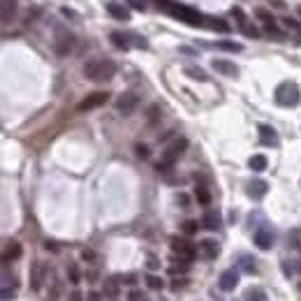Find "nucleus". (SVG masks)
<instances>
[{
	"mask_svg": "<svg viewBox=\"0 0 301 301\" xmlns=\"http://www.w3.org/2000/svg\"><path fill=\"white\" fill-rule=\"evenodd\" d=\"M113 75H116V63L109 58H93L83 65V76L88 81H109Z\"/></svg>",
	"mask_w": 301,
	"mask_h": 301,
	"instance_id": "obj_1",
	"label": "nucleus"
},
{
	"mask_svg": "<svg viewBox=\"0 0 301 301\" xmlns=\"http://www.w3.org/2000/svg\"><path fill=\"white\" fill-rule=\"evenodd\" d=\"M273 98H276V102L280 107H297L301 100V90L294 81H283V83H278Z\"/></svg>",
	"mask_w": 301,
	"mask_h": 301,
	"instance_id": "obj_2",
	"label": "nucleus"
},
{
	"mask_svg": "<svg viewBox=\"0 0 301 301\" xmlns=\"http://www.w3.org/2000/svg\"><path fill=\"white\" fill-rule=\"evenodd\" d=\"M186 149H188V139H186V137H181V139L169 144L165 149V153H162V160L158 162V172H169L174 167V162H176V158H179Z\"/></svg>",
	"mask_w": 301,
	"mask_h": 301,
	"instance_id": "obj_3",
	"label": "nucleus"
},
{
	"mask_svg": "<svg viewBox=\"0 0 301 301\" xmlns=\"http://www.w3.org/2000/svg\"><path fill=\"white\" fill-rule=\"evenodd\" d=\"M169 246H172V250L179 255V260L192 262V257H195V246H192L188 239H183V236H174Z\"/></svg>",
	"mask_w": 301,
	"mask_h": 301,
	"instance_id": "obj_4",
	"label": "nucleus"
},
{
	"mask_svg": "<svg viewBox=\"0 0 301 301\" xmlns=\"http://www.w3.org/2000/svg\"><path fill=\"white\" fill-rule=\"evenodd\" d=\"M137 107H139V95H137L135 90H125V93L116 100V109H118L123 116H130Z\"/></svg>",
	"mask_w": 301,
	"mask_h": 301,
	"instance_id": "obj_5",
	"label": "nucleus"
},
{
	"mask_svg": "<svg viewBox=\"0 0 301 301\" xmlns=\"http://www.w3.org/2000/svg\"><path fill=\"white\" fill-rule=\"evenodd\" d=\"M109 100V93L107 90H95L79 102V112H90V109H98V107H105V102Z\"/></svg>",
	"mask_w": 301,
	"mask_h": 301,
	"instance_id": "obj_6",
	"label": "nucleus"
},
{
	"mask_svg": "<svg viewBox=\"0 0 301 301\" xmlns=\"http://www.w3.org/2000/svg\"><path fill=\"white\" fill-rule=\"evenodd\" d=\"M169 7H172V14L176 16V19H181V21L195 23V26H199V23H202V14H199V12H195V9L186 7V5H174V2H169Z\"/></svg>",
	"mask_w": 301,
	"mask_h": 301,
	"instance_id": "obj_7",
	"label": "nucleus"
},
{
	"mask_svg": "<svg viewBox=\"0 0 301 301\" xmlns=\"http://www.w3.org/2000/svg\"><path fill=\"white\" fill-rule=\"evenodd\" d=\"M46 276H49L46 264L44 262H35V264H33V269H30V287H33L35 292H39V290H42V285H44Z\"/></svg>",
	"mask_w": 301,
	"mask_h": 301,
	"instance_id": "obj_8",
	"label": "nucleus"
},
{
	"mask_svg": "<svg viewBox=\"0 0 301 301\" xmlns=\"http://www.w3.org/2000/svg\"><path fill=\"white\" fill-rule=\"evenodd\" d=\"M236 285H239V271H236V269H227V271H223V273H220L218 287L223 290V292H232Z\"/></svg>",
	"mask_w": 301,
	"mask_h": 301,
	"instance_id": "obj_9",
	"label": "nucleus"
},
{
	"mask_svg": "<svg viewBox=\"0 0 301 301\" xmlns=\"http://www.w3.org/2000/svg\"><path fill=\"white\" fill-rule=\"evenodd\" d=\"M53 49H56L58 56H68V53H72V49H75V38H72L70 33H58Z\"/></svg>",
	"mask_w": 301,
	"mask_h": 301,
	"instance_id": "obj_10",
	"label": "nucleus"
},
{
	"mask_svg": "<svg viewBox=\"0 0 301 301\" xmlns=\"http://www.w3.org/2000/svg\"><path fill=\"white\" fill-rule=\"evenodd\" d=\"M257 132H260V142H262L264 146H278V132L271 128V125L260 123V125H257Z\"/></svg>",
	"mask_w": 301,
	"mask_h": 301,
	"instance_id": "obj_11",
	"label": "nucleus"
},
{
	"mask_svg": "<svg viewBox=\"0 0 301 301\" xmlns=\"http://www.w3.org/2000/svg\"><path fill=\"white\" fill-rule=\"evenodd\" d=\"M211 68L216 70V72H220V75H225V76H239V68H236L234 63H229V60L213 58V63H211Z\"/></svg>",
	"mask_w": 301,
	"mask_h": 301,
	"instance_id": "obj_12",
	"label": "nucleus"
},
{
	"mask_svg": "<svg viewBox=\"0 0 301 301\" xmlns=\"http://www.w3.org/2000/svg\"><path fill=\"white\" fill-rule=\"evenodd\" d=\"M253 241H255V246L260 250H269L276 239H273V232H271V229H257L255 236H253Z\"/></svg>",
	"mask_w": 301,
	"mask_h": 301,
	"instance_id": "obj_13",
	"label": "nucleus"
},
{
	"mask_svg": "<svg viewBox=\"0 0 301 301\" xmlns=\"http://www.w3.org/2000/svg\"><path fill=\"white\" fill-rule=\"evenodd\" d=\"M202 227L204 229H209V232H218L220 227H223V220L216 211H206L202 216Z\"/></svg>",
	"mask_w": 301,
	"mask_h": 301,
	"instance_id": "obj_14",
	"label": "nucleus"
},
{
	"mask_svg": "<svg viewBox=\"0 0 301 301\" xmlns=\"http://www.w3.org/2000/svg\"><path fill=\"white\" fill-rule=\"evenodd\" d=\"M23 253L21 243L19 241H9L7 246H5V250H2V262H14V260H19Z\"/></svg>",
	"mask_w": 301,
	"mask_h": 301,
	"instance_id": "obj_15",
	"label": "nucleus"
},
{
	"mask_svg": "<svg viewBox=\"0 0 301 301\" xmlns=\"http://www.w3.org/2000/svg\"><path fill=\"white\" fill-rule=\"evenodd\" d=\"M266 190H269V186H266V181H262V179H255L248 183V195L253 197V199H262V197L266 195Z\"/></svg>",
	"mask_w": 301,
	"mask_h": 301,
	"instance_id": "obj_16",
	"label": "nucleus"
},
{
	"mask_svg": "<svg viewBox=\"0 0 301 301\" xmlns=\"http://www.w3.org/2000/svg\"><path fill=\"white\" fill-rule=\"evenodd\" d=\"M107 12L118 19V21H130V9L125 5H118V2H107Z\"/></svg>",
	"mask_w": 301,
	"mask_h": 301,
	"instance_id": "obj_17",
	"label": "nucleus"
},
{
	"mask_svg": "<svg viewBox=\"0 0 301 301\" xmlns=\"http://www.w3.org/2000/svg\"><path fill=\"white\" fill-rule=\"evenodd\" d=\"M199 253H202L206 260H213V257H218L220 248H218V243H216V241L204 239V241H199Z\"/></svg>",
	"mask_w": 301,
	"mask_h": 301,
	"instance_id": "obj_18",
	"label": "nucleus"
},
{
	"mask_svg": "<svg viewBox=\"0 0 301 301\" xmlns=\"http://www.w3.org/2000/svg\"><path fill=\"white\" fill-rule=\"evenodd\" d=\"M109 42H112L116 49H123V51H128L130 49V39L125 33H118V30H113L112 35H109Z\"/></svg>",
	"mask_w": 301,
	"mask_h": 301,
	"instance_id": "obj_19",
	"label": "nucleus"
},
{
	"mask_svg": "<svg viewBox=\"0 0 301 301\" xmlns=\"http://www.w3.org/2000/svg\"><path fill=\"white\" fill-rule=\"evenodd\" d=\"M16 16V0H2V26H7Z\"/></svg>",
	"mask_w": 301,
	"mask_h": 301,
	"instance_id": "obj_20",
	"label": "nucleus"
},
{
	"mask_svg": "<svg viewBox=\"0 0 301 301\" xmlns=\"http://www.w3.org/2000/svg\"><path fill=\"white\" fill-rule=\"evenodd\" d=\"M120 283H123V278H118V276L105 278V294L107 297H116V294L120 292Z\"/></svg>",
	"mask_w": 301,
	"mask_h": 301,
	"instance_id": "obj_21",
	"label": "nucleus"
},
{
	"mask_svg": "<svg viewBox=\"0 0 301 301\" xmlns=\"http://www.w3.org/2000/svg\"><path fill=\"white\" fill-rule=\"evenodd\" d=\"M248 165L253 172H264L266 165H269V160H266V155H260V153H257V155H253V158L248 160Z\"/></svg>",
	"mask_w": 301,
	"mask_h": 301,
	"instance_id": "obj_22",
	"label": "nucleus"
},
{
	"mask_svg": "<svg viewBox=\"0 0 301 301\" xmlns=\"http://www.w3.org/2000/svg\"><path fill=\"white\" fill-rule=\"evenodd\" d=\"M243 301H266V294H264V290H260V287H250V290H246V294H243Z\"/></svg>",
	"mask_w": 301,
	"mask_h": 301,
	"instance_id": "obj_23",
	"label": "nucleus"
},
{
	"mask_svg": "<svg viewBox=\"0 0 301 301\" xmlns=\"http://www.w3.org/2000/svg\"><path fill=\"white\" fill-rule=\"evenodd\" d=\"M195 197H197V202L204 204V206H206V204H211V192H209V188H206V186H197V188H195Z\"/></svg>",
	"mask_w": 301,
	"mask_h": 301,
	"instance_id": "obj_24",
	"label": "nucleus"
},
{
	"mask_svg": "<svg viewBox=\"0 0 301 301\" xmlns=\"http://www.w3.org/2000/svg\"><path fill=\"white\" fill-rule=\"evenodd\" d=\"M183 72H186L190 79H199V81H206V79H209V76H206V72H204L202 68H192V65H188Z\"/></svg>",
	"mask_w": 301,
	"mask_h": 301,
	"instance_id": "obj_25",
	"label": "nucleus"
},
{
	"mask_svg": "<svg viewBox=\"0 0 301 301\" xmlns=\"http://www.w3.org/2000/svg\"><path fill=\"white\" fill-rule=\"evenodd\" d=\"M253 14H255V19H260V21H262V26H264V23L276 21V19H273V14H271V12H269L266 7H257L255 12H253Z\"/></svg>",
	"mask_w": 301,
	"mask_h": 301,
	"instance_id": "obj_26",
	"label": "nucleus"
},
{
	"mask_svg": "<svg viewBox=\"0 0 301 301\" xmlns=\"http://www.w3.org/2000/svg\"><path fill=\"white\" fill-rule=\"evenodd\" d=\"M280 23L285 26L287 30H292V33H297V35H301V23L297 21V19H290V16H283L280 19Z\"/></svg>",
	"mask_w": 301,
	"mask_h": 301,
	"instance_id": "obj_27",
	"label": "nucleus"
},
{
	"mask_svg": "<svg viewBox=\"0 0 301 301\" xmlns=\"http://www.w3.org/2000/svg\"><path fill=\"white\" fill-rule=\"evenodd\" d=\"M216 46L218 49H225V51H243V46L236 44V42H229V39H220V42H216Z\"/></svg>",
	"mask_w": 301,
	"mask_h": 301,
	"instance_id": "obj_28",
	"label": "nucleus"
},
{
	"mask_svg": "<svg viewBox=\"0 0 301 301\" xmlns=\"http://www.w3.org/2000/svg\"><path fill=\"white\" fill-rule=\"evenodd\" d=\"M130 39V44L139 46V49H149V42H146V38H142V35H137V33H125Z\"/></svg>",
	"mask_w": 301,
	"mask_h": 301,
	"instance_id": "obj_29",
	"label": "nucleus"
},
{
	"mask_svg": "<svg viewBox=\"0 0 301 301\" xmlns=\"http://www.w3.org/2000/svg\"><path fill=\"white\" fill-rule=\"evenodd\" d=\"M239 262H241V266L248 271V273H255L257 271V264H255V260H250V257H246V255H239Z\"/></svg>",
	"mask_w": 301,
	"mask_h": 301,
	"instance_id": "obj_30",
	"label": "nucleus"
},
{
	"mask_svg": "<svg viewBox=\"0 0 301 301\" xmlns=\"http://www.w3.org/2000/svg\"><path fill=\"white\" fill-rule=\"evenodd\" d=\"M144 280H146V285H149L150 290H162V280H160L158 276H153V273H146V276H144Z\"/></svg>",
	"mask_w": 301,
	"mask_h": 301,
	"instance_id": "obj_31",
	"label": "nucleus"
},
{
	"mask_svg": "<svg viewBox=\"0 0 301 301\" xmlns=\"http://www.w3.org/2000/svg\"><path fill=\"white\" fill-rule=\"evenodd\" d=\"M209 23H211V28L220 30V33H227V30H229V26H227L223 19H209Z\"/></svg>",
	"mask_w": 301,
	"mask_h": 301,
	"instance_id": "obj_32",
	"label": "nucleus"
},
{
	"mask_svg": "<svg viewBox=\"0 0 301 301\" xmlns=\"http://www.w3.org/2000/svg\"><path fill=\"white\" fill-rule=\"evenodd\" d=\"M183 234H195L197 232V220H186L183 225H181Z\"/></svg>",
	"mask_w": 301,
	"mask_h": 301,
	"instance_id": "obj_33",
	"label": "nucleus"
},
{
	"mask_svg": "<svg viewBox=\"0 0 301 301\" xmlns=\"http://www.w3.org/2000/svg\"><path fill=\"white\" fill-rule=\"evenodd\" d=\"M68 278L72 280L75 285H76V283H79V278H81V276H79V269H76L75 264H70V266H68Z\"/></svg>",
	"mask_w": 301,
	"mask_h": 301,
	"instance_id": "obj_34",
	"label": "nucleus"
},
{
	"mask_svg": "<svg viewBox=\"0 0 301 301\" xmlns=\"http://www.w3.org/2000/svg\"><path fill=\"white\" fill-rule=\"evenodd\" d=\"M158 118H160V107H158V105H153V107L149 109V123L153 125V123H155Z\"/></svg>",
	"mask_w": 301,
	"mask_h": 301,
	"instance_id": "obj_35",
	"label": "nucleus"
},
{
	"mask_svg": "<svg viewBox=\"0 0 301 301\" xmlns=\"http://www.w3.org/2000/svg\"><path fill=\"white\" fill-rule=\"evenodd\" d=\"M135 150H137V155H139V158H149V153H150L146 144H137Z\"/></svg>",
	"mask_w": 301,
	"mask_h": 301,
	"instance_id": "obj_36",
	"label": "nucleus"
},
{
	"mask_svg": "<svg viewBox=\"0 0 301 301\" xmlns=\"http://www.w3.org/2000/svg\"><path fill=\"white\" fill-rule=\"evenodd\" d=\"M81 260L83 262H95V253H93L90 248H83L81 250Z\"/></svg>",
	"mask_w": 301,
	"mask_h": 301,
	"instance_id": "obj_37",
	"label": "nucleus"
},
{
	"mask_svg": "<svg viewBox=\"0 0 301 301\" xmlns=\"http://www.w3.org/2000/svg\"><path fill=\"white\" fill-rule=\"evenodd\" d=\"M125 2H128L130 7L139 9V12H144V9H146V2H144V0H125Z\"/></svg>",
	"mask_w": 301,
	"mask_h": 301,
	"instance_id": "obj_38",
	"label": "nucleus"
},
{
	"mask_svg": "<svg viewBox=\"0 0 301 301\" xmlns=\"http://www.w3.org/2000/svg\"><path fill=\"white\" fill-rule=\"evenodd\" d=\"M128 301H146V297H144L142 292H137V290H132V292L128 294Z\"/></svg>",
	"mask_w": 301,
	"mask_h": 301,
	"instance_id": "obj_39",
	"label": "nucleus"
},
{
	"mask_svg": "<svg viewBox=\"0 0 301 301\" xmlns=\"http://www.w3.org/2000/svg\"><path fill=\"white\" fill-rule=\"evenodd\" d=\"M68 301H83V294L79 290H72V294L68 297Z\"/></svg>",
	"mask_w": 301,
	"mask_h": 301,
	"instance_id": "obj_40",
	"label": "nucleus"
},
{
	"mask_svg": "<svg viewBox=\"0 0 301 301\" xmlns=\"http://www.w3.org/2000/svg\"><path fill=\"white\" fill-rule=\"evenodd\" d=\"M9 297H14V292H12V290H9V287L5 285V287H2V301H7Z\"/></svg>",
	"mask_w": 301,
	"mask_h": 301,
	"instance_id": "obj_41",
	"label": "nucleus"
},
{
	"mask_svg": "<svg viewBox=\"0 0 301 301\" xmlns=\"http://www.w3.org/2000/svg\"><path fill=\"white\" fill-rule=\"evenodd\" d=\"M186 285H188V280H174L172 290H179V287H186Z\"/></svg>",
	"mask_w": 301,
	"mask_h": 301,
	"instance_id": "obj_42",
	"label": "nucleus"
},
{
	"mask_svg": "<svg viewBox=\"0 0 301 301\" xmlns=\"http://www.w3.org/2000/svg\"><path fill=\"white\" fill-rule=\"evenodd\" d=\"M176 199H179V204H181V206H188V195H179V197H176Z\"/></svg>",
	"mask_w": 301,
	"mask_h": 301,
	"instance_id": "obj_43",
	"label": "nucleus"
},
{
	"mask_svg": "<svg viewBox=\"0 0 301 301\" xmlns=\"http://www.w3.org/2000/svg\"><path fill=\"white\" fill-rule=\"evenodd\" d=\"M44 248H46V250H58V246H56L53 241H46V243H44Z\"/></svg>",
	"mask_w": 301,
	"mask_h": 301,
	"instance_id": "obj_44",
	"label": "nucleus"
},
{
	"mask_svg": "<svg viewBox=\"0 0 301 301\" xmlns=\"http://www.w3.org/2000/svg\"><path fill=\"white\" fill-rule=\"evenodd\" d=\"M88 301H100V294L98 292H90L88 294Z\"/></svg>",
	"mask_w": 301,
	"mask_h": 301,
	"instance_id": "obj_45",
	"label": "nucleus"
},
{
	"mask_svg": "<svg viewBox=\"0 0 301 301\" xmlns=\"http://www.w3.org/2000/svg\"><path fill=\"white\" fill-rule=\"evenodd\" d=\"M299 14H301V7H299Z\"/></svg>",
	"mask_w": 301,
	"mask_h": 301,
	"instance_id": "obj_46",
	"label": "nucleus"
}]
</instances>
